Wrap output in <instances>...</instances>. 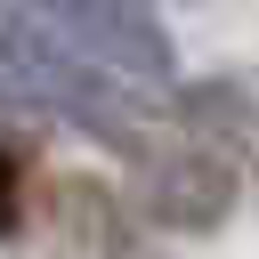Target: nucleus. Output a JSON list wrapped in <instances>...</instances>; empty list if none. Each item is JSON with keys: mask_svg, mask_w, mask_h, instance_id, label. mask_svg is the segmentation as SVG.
Instances as JSON below:
<instances>
[{"mask_svg": "<svg viewBox=\"0 0 259 259\" xmlns=\"http://www.w3.org/2000/svg\"><path fill=\"white\" fill-rule=\"evenodd\" d=\"M0 97L40 113V121H65L97 146H113L121 162L162 130L130 81H113L89 49H73L65 32H49L40 16H24L16 0H0Z\"/></svg>", "mask_w": 259, "mask_h": 259, "instance_id": "1", "label": "nucleus"}, {"mask_svg": "<svg viewBox=\"0 0 259 259\" xmlns=\"http://www.w3.org/2000/svg\"><path fill=\"white\" fill-rule=\"evenodd\" d=\"M121 210L146 219V227H162V235H210V227H227V210H235V162H227L210 138L162 121V130L130 154Z\"/></svg>", "mask_w": 259, "mask_h": 259, "instance_id": "2", "label": "nucleus"}, {"mask_svg": "<svg viewBox=\"0 0 259 259\" xmlns=\"http://www.w3.org/2000/svg\"><path fill=\"white\" fill-rule=\"evenodd\" d=\"M16 8L40 16L49 32H65L73 49H89L113 81H130V89H170L178 49H170L154 0H16Z\"/></svg>", "mask_w": 259, "mask_h": 259, "instance_id": "3", "label": "nucleus"}, {"mask_svg": "<svg viewBox=\"0 0 259 259\" xmlns=\"http://www.w3.org/2000/svg\"><path fill=\"white\" fill-rule=\"evenodd\" d=\"M16 227H24V202H16V162L0 154V243H8Z\"/></svg>", "mask_w": 259, "mask_h": 259, "instance_id": "4", "label": "nucleus"}, {"mask_svg": "<svg viewBox=\"0 0 259 259\" xmlns=\"http://www.w3.org/2000/svg\"><path fill=\"white\" fill-rule=\"evenodd\" d=\"M105 259H162V251H146V243H130V235H121V243H113Z\"/></svg>", "mask_w": 259, "mask_h": 259, "instance_id": "5", "label": "nucleus"}]
</instances>
